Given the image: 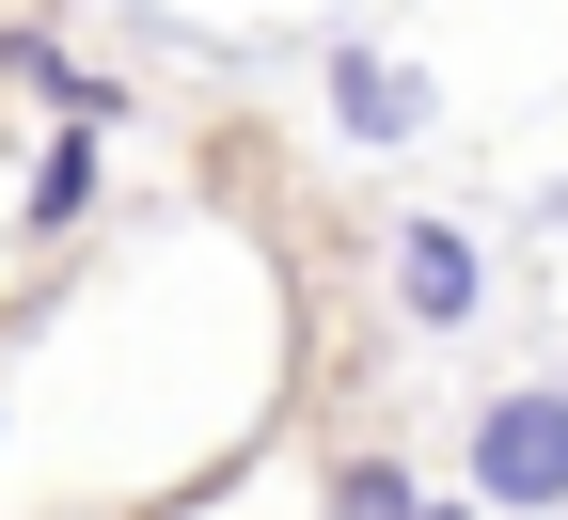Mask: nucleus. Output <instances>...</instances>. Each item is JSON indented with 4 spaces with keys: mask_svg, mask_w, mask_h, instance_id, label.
Masks as SVG:
<instances>
[{
    "mask_svg": "<svg viewBox=\"0 0 568 520\" xmlns=\"http://www.w3.org/2000/svg\"><path fill=\"white\" fill-rule=\"evenodd\" d=\"M458 489H474L489 520H568V395H552V379L474 395V426H458Z\"/></svg>",
    "mask_w": 568,
    "mask_h": 520,
    "instance_id": "nucleus-1",
    "label": "nucleus"
},
{
    "mask_svg": "<svg viewBox=\"0 0 568 520\" xmlns=\"http://www.w3.org/2000/svg\"><path fill=\"white\" fill-rule=\"evenodd\" d=\"M316 95H332V126L364 142V159H395V142H426V126H443L426 63H395V48H364V32H332V48H316Z\"/></svg>",
    "mask_w": 568,
    "mask_h": 520,
    "instance_id": "nucleus-2",
    "label": "nucleus"
},
{
    "mask_svg": "<svg viewBox=\"0 0 568 520\" xmlns=\"http://www.w3.org/2000/svg\"><path fill=\"white\" fill-rule=\"evenodd\" d=\"M474 300H489V253L458 221H395V316L410 332H474Z\"/></svg>",
    "mask_w": 568,
    "mask_h": 520,
    "instance_id": "nucleus-3",
    "label": "nucleus"
},
{
    "mask_svg": "<svg viewBox=\"0 0 568 520\" xmlns=\"http://www.w3.org/2000/svg\"><path fill=\"white\" fill-rule=\"evenodd\" d=\"M95 190H111V142H95V126H48V142H32L17 221H32V237H80V221H95Z\"/></svg>",
    "mask_w": 568,
    "mask_h": 520,
    "instance_id": "nucleus-4",
    "label": "nucleus"
},
{
    "mask_svg": "<svg viewBox=\"0 0 568 520\" xmlns=\"http://www.w3.org/2000/svg\"><path fill=\"white\" fill-rule=\"evenodd\" d=\"M410 504H426V489H410V458H347L316 520H410Z\"/></svg>",
    "mask_w": 568,
    "mask_h": 520,
    "instance_id": "nucleus-5",
    "label": "nucleus"
},
{
    "mask_svg": "<svg viewBox=\"0 0 568 520\" xmlns=\"http://www.w3.org/2000/svg\"><path fill=\"white\" fill-rule=\"evenodd\" d=\"M410 520H489V504H474V489H458V504H410Z\"/></svg>",
    "mask_w": 568,
    "mask_h": 520,
    "instance_id": "nucleus-6",
    "label": "nucleus"
}]
</instances>
